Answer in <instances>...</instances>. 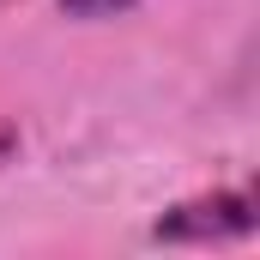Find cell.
<instances>
[{
    "label": "cell",
    "instance_id": "1",
    "mask_svg": "<svg viewBox=\"0 0 260 260\" xmlns=\"http://www.w3.org/2000/svg\"><path fill=\"white\" fill-rule=\"evenodd\" d=\"M254 230V200L242 188H218V194H194L182 206H170L151 236L157 242H230V236H248Z\"/></svg>",
    "mask_w": 260,
    "mask_h": 260
},
{
    "label": "cell",
    "instance_id": "2",
    "mask_svg": "<svg viewBox=\"0 0 260 260\" xmlns=\"http://www.w3.org/2000/svg\"><path fill=\"white\" fill-rule=\"evenodd\" d=\"M139 0H61L67 18H115V12H133Z\"/></svg>",
    "mask_w": 260,
    "mask_h": 260
},
{
    "label": "cell",
    "instance_id": "3",
    "mask_svg": "<svg viewBox=\"0 0 260 260\" xmlns=\"http://www.w3.org/2000/svg\"><path fill=\"white\" fill-rule=\"evenodd\" d=\"M18 157V121H0V170Z\"/></svg>",
    "mask_w": 260,
    "mask_h": 260
}]
</instances>
